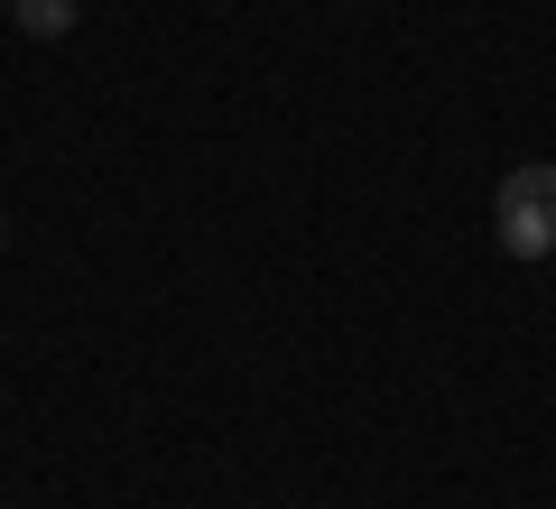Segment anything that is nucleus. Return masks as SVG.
Masks as SVG:
<instances>
[{
	"instance_id": "f257e3e1",
	"label": "nucleus",
	"mask_w": 556,
	"mask_h": 509,
	"mask_svg": "<svg viewBox=\"0 0 556 509\" xmlns=\"http://www.w3.org/2000/svg\"><path fill=\"white\" fill-rule=\"evenodd\" d=\"M492 232L510 259H547L556 251V167L547 157H529V167H510L492 195Z\"/></svg>"
},
{
	"instance_id": "f03ea898",
	"label": "nucleus",
	"mask_w": 556,
	"mask_h": 509,
	"mask_svg": "<svg viewBox=\"0 0 556 509\" xmlns=\"http://www.w3.org/2000/svg\"><path fill=\"white\" fill-rule=\"evenodd\" d=\"M10 10H20L28 38H65V28H75V0H10Z\"/></svg>"
}]
</instances>
